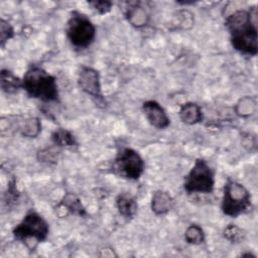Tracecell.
Listing matches in <instances>:
<instances>
[{
    "instance_id": "6",
    "label": "cell",
    "mask_w": 258,
    "mask_h": 258,
    "mask_svg": "<svg viewBox=\"0 0 258 258\" xmlns=\"http://www.w3.org/2000/svg\"><path fill=\"white\" fill-rule=\"evenodd\" d=\"M182 185L187 194H212L215 188V171L207 160L198 158L185 174Z\"/></svg>"
},
{
    "instance_id": "5",
    "label": "cell",
    "mask_w": 258,
    "mask_h": 258,
    "mask_svg": "<svg viewBox=\"0 0 258 258\" xmlns=\"http://www.w3.org/2000/svg\"><path fill=\"white\" fill-rule=\"evenodd\" d=\"M66 34L71 44L79 49L89 47L96 38V26L80 11H73L67 21Z\"/></svg>"
},
{
    "instance_id": "18",
    "label": "cell",
    "mask_w": 258,
    "mask_h": 258,
    "mask_svg": "<svg viewBox=\"0 0 258 258\" xmlns=\"http://www.w3.org/2000/svg\"><path fill=\"white\" fill-rule=\"evenodd\" d=\"M40 130H41L40 121L37 118H29L24 122L21 128V133L23 136L34 138L39 134Z\"/></svg>"
},
{
    "instance_id": "20",
    "label": "cell",
    "mask_w": 258,
    "mask_h": 258,
    "mask_svg": "<svg viewBox=\"0 0 258 258\" xmlns=\"http://www.w3.org/2000/svg\"><path fill=\"white\" fill-rule=\"evenodd\" d=\"M255 102L251 98H244L241 99L240 102L237 104V112L240 116H250L255 111Z\"/></svg>"
},
{
    "instance_id": "17",
    "label": "cell",
    "mask_w": 258,
    "mask_h": 258,
    "mask_svg": "<svg viewBox=\"0 0 258 258\" xmlns=\"http://www.w3.org/2000/svg\"><path fill=\"white\" fill-rule=\"evenodd\" d=\"M184 240L190 245H201L206 240V235L203 228L197 224L189 225L184 232Z\"/></svg>"
},
{
    "instance_id": "14",
    "label": "cell",
    "mask_w": 258,
    "mask_h": 258,
    "mask_svg": "<svg viewBox=\"0 0 258 258\" xmlns=\"http://www.w3.org/2000/svg\"><path fill=\"white\" fill-rule=\"evenodd\" d=\"M116 208L118 213L127 220L134 218L137 213L138 205L136 199L128 192H122L116 198Z\"/></svg>"
},
{
    "instance_id": "8",
    "label": "cell",
    "mask_w": 258,
    "mask_h": 258,
    "mask_svg": "<svg viewBox=\"0 0 258 258\" xmlns=\"http://www.w3.org/2000/svg\"><path fill=\"white\" fill-rule=\"evenodd\" d=\"M78 85L85 94L91 97L97 106H106V100L102 93L100 74L96 69L87 66L81 67L78 74Z\"/></svg>"
},
{
    "instance_id": "7",
    "label": "cell",
    "mask_w": 258,
    "mask_h": 258,
    "mask_svg": "<svg viewBox=\"0 0 258 258\" xmlns=\"http://www.w3.org/2000/svg\"><path fill=\"white\" fill-rule=\"evenodd\" d=\"M113 172L130 180L138 179L144 172L145 162L142 156L133 148H122L116 155L113 165Z\"/></svg>"
},
{
    "instance_id": "3",
    "label": "cell",
    "mask_w": 258,
    "mask_h": 258,
    "mask_svg": "<svg viewBox=\"0 0 258 258\" xmlns=\"http://www.w3.org/2000/svg\"><path fill=\"white\" fill-rule=\"evenodd\" d=\"M48 233V223L34 210H29L12 230L14 239L25 244L30 250H34L37 244L45 241Z\"/></svg>"
},
{
    "instance_id": "1",
    "label": "cell",
    "mask_w": 258,
    "mask_h": 258,
    "mask_svg": "<svg viewBox=\"0 0 258 258\" xmlns=\"http://www.w3.org/2000/svg\"><path fill=\"white\" fill-rule=\"evenodd\" d=\"M225 26L235 50L246 56H255L258 52V36L255 14L251 10L238 9L228 15Z\"/></svg>"
},
{
    "instance_id": "22",
    "label": "cell",
    "mask_w": 258,
    "mask_h": 258,
    "mask_svg": "<svg viewBox=\"0 0 258 258\" xmlns=\"http://www.w3.org/2000/svg\"><path fill=\"white\" fill-rule=\"evenodd\" d=\"M88 4L92 7V9H94L96 12H98L101 15L110 12L112 9V5H113V3L111 1H107V0L89 1Z\"/></svg>"
},
{
    "instance_id": "11",
    "label": "cell",
    "mask_w": 258,
    "mask_h": 258,
    "mask_svg": "<svg viewBox=\"0 0 258 258\" xmlns=\"http://www.w3.org/2000/svg\"><path fill=\"white\" fill-rule=\"evenodd\" d=\"M57 209H61V210H57V212L63 211L64 216L67 214H73L80 217L87 216L86 209L83 206L80 198L76 194H72V192H67L62 197L61 201L57 205Z\"/></svg>"
},
{
    "instance_id": "19",
    "label": "cell",
    "mask_w": 258,
    "mask_h": 258,
    "mask_svg": "<svg viewBox=\"0 0 258 258\" xmlns=\"http://www.w3.org/2000/svg\"><path fill=\"white\" fill-rule=\"evenodd\" d=\"M223 235L225 239H227L231 243H240L245 238L244 231L241 228H239L237 225H233V224L228 225L224 229Z\"/></svg>"
},
{
    "instance_id": "10",
    "label": "cell",
    "mask_w": 258,
    "mask_h": 258,
    "mask_svg": "<svg viewBox=\"0 0 258 258\" xmlns=\"http://www.w3.org/2000/svg\"><path fill=\"white\" fill-rule=\"evenodd\" d=\"M174 201L172 197L165 190H155L151 197L150 208L152 213L156 216H162L167 214L173 207Z\"/></svg>"
},
{
    "instance_id": "4",
    "label": "cell",
    "mask_w": 258,
    "mask_h": 258,
    "mask_svg": "<svg viewBox=\"0 0 258 258\" xmlns=\"http://www.w3.org/2000/svg\"><path fill=\"white\" fill-rule=\"evenodd\" d=\"M252 208V200L249 190L242 183L228 178L223 189L221 210L224 215L236 218L246 214Z\"/></svg>"
},
{
    "instance_id": "13",
    "label": "cell",
    "mask_w": 258,
    "mask_h": 258,
    "mask_svg": "<svg viewBox=\"0 0 258 258\" xmlns=\"http://www.w3.org/2000/svg\"><path fill=\"white\" fill-rule=\"evenodd\" d=\"M179 119L186 125H195L203 121V111L200 105L194 102H186L182 104L178 111Z\"/></svg>"
},
{
    "instance_id": "9",
    "label": "cell",
    "mask_w": 258,
    "mask_h": 258,
    "mask_svg": "<svg viewBox=\"0 0 258 258\" xmlns=\"http://www.w3.org/2000/svg\"><path fill=\"white\" fill-rule=\"evenodd\" d=\"M142 111L150 125L157 129H165L170 124V119L167 116L163 107L154 100L145 101L142 104Z\"/></svg>"
},
{
    "instance_id": "12",
    "label": "cell",
    "mask_w": 258,
    "mask_h": 258,
    "mask_svg": "<svg viewBox=\"0 0 258 258\" xmlns=\"http://www.w3.org/2000/svg\"><path fill=\"white\" fill-rule=\"evenodd\" d=\"M125 16L131 25L140 28L148 23L149 16L145 8H143L139 2H130L125 10Z\"/></svg>"
},
{
    "instance_id": "16",
    "label": "cell",
    "mask_w": 258,
    "mask_h": 258,
    "mask_svg": "<svg viewBox=\"0 0 258 258\" xmlns=\"http://www.w3.org/2000/svg\"><path fill=\"white\" fill-rule=\"evenodd\" d=\"M51 141L57 147H73L78 145L75 135L63 128H57L51 133Z\"/></svg>"
},
{
    "instance_id": "23",
    "label": "cell",
    "mask_w": 258,
    "mask_h": 258,
    "mask_svg": "<svg viewBox=\"0 0 258 258\" xmlns=\"http://www.w3.org/2000/svg\"><path fill=\"white\" fill-rule=\"evenodd\" d=\"M38 159L41 162L51 163L56 161V152L52 150V148H45L38 152Z\"/></svg>"
},
{
    "instance_id": "21",
    "label": "cell",
    "mask_w": 258,
    "mask_h": 258,
    "mask_svg": "<svg viewBox=\"0 0 258 258\" xmlns=\"http://www.w3.org/2000/svg\"><path fill=\"white\" fill-rule=\"evenodd\" d=\"M13 35H14V30L11 24L7 20L1 18L0 19V45L4 47L5 43L9 39H11Z\"/></svg>"
},
{
    "instance_id": "2",
    "label": "cell",
    "mask_w": 258,
    "mask_h": 258,
    "mask_svg": "<svg viewBox=\"0 0 258 258\" xmlns=\"http://www.w3.org/2000/svg\"><path fill=\"white\" fill-rule=\"evenodd\" d=\"M22 89L33 99L50 103L58 102L59 94L56 79L44 69L32 64L24 73Z\"/></svg>"
},
{
    "instance_id": "15",
    "label": "cell",
    "mask_w": 258,
    "mask_h": 258,
    "mask_svg": "<svg viewBox=\"0 0 258 258\" xmlns=\"http://www.w3.org/2000/svg\"><path fill=\"white\" fill-rule=\"evenodd\" d=\"M0 86L4 93L14 94L22 89V79H19L11 71L3 69L0 73Z\"/></svg>"
}]
</instances>
